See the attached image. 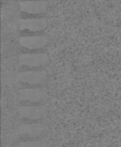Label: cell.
<instances>
[{"label": "cell", "mask_w": 121, "mask_h": 147, "mask_svg": "<svg viewBox=\"0 0 121 147\" xmlns=\"http://www.w3.org/2000/svg\"><path fill=\"white\" fill-rule=\"evenodd\" d=\"M47 93L43 89L26 88L19 92V100L21 102H42L47 99Z\"/></svg>", "instance_id": "obj_3"}, {"label": "cell", "mask_w": 121, "mask_h": 147, "mask_svg": "<svg viewBox=\"0 0 121 147\" xmlns=\"http://www.w3.org/2000/svg\"><path fill=\"white\" fill-rule=\"evenodd\" d=\"M47 79V73L44 71H26L17 76V80L28 84H41Z\"/></svg>", "instance_id": "obj_5"}, {"label": "cell", "mask_w": 121, "mask_h": 147, "mask_svg": "<svg viewBox=\"0 0 121 147\" xmlns=\"http://www.w3.org/2000/svg\"><path fill=\"white\" fill-rule=\"evenodd\" d=\"M47 38L42 36H23L19 38V43L21 46L30 49H42L47 44Z\"/></svg>", "instance_id": "obj_7"}, {"label": "cell", "mask_w": 121, "mask_h": 147, "mask_svg": "<svg viewBox=\"0 0 121 147\" xmlns=\"http://www.w3.org/2000/svg\"><path fill=\"white\" fill-rule=\"evenodd\" d=\"M18 147H47L42 142L37 140H25L19 143Z\"/></svg>", "instance_id": "obj_9"}, {"label": "cell", "mask_w": 121, "mask_h": 147, "mask_svg": "<svg viewBox=\"0 0 121 147\" xmlns=\"http://www.w3.org/2000/svg\"><path fill=\"white\" fill-rule=\"evenodd\" d=\"M49 58L46 54H25L19 56V63L30 67H41L48 63Z\"/></svg>", "instance_id": "obj_4"}, {"label": "cell", "mask_w": 121, "mask_h": 147, "mask_svg": "<svg viewBox=\"0 0 121 147\" xmlns=\"http://www.w3.org/2000/svg\"><path fill=\"white\" fill-rule=\"evenodd\" d=\"M18 113L21 119L35 121L43 119L47 113V110L42 106H25L20 107Z\"/></svg>", "instance_id": "obj_2"}, {"label": "cell", "mask_w": 121, "mask_h": 147, "mask_svg": "<svg viewBox=\"0 0 121 147\" xmlns=\"http://www.w3.org/2000/svg\"><path fill=\"white\" fill-rule=\"evenodd\" d=\"M47 26V21L44 18H28L22 19L19 22L21 30H29L30 31H41Z\"/></svg>", "instance_id": "obj_8"}, {"label": "cell", "mask_w": 121, "mask_h": 147, "mask_svg": "<svg viewBox=\"0 0 121 147\" xmlns=\"http://www.w3.org/2000/svg\"><path fill=\"white\" fill-rule=\"evenodd\" d=\"M46 131V128L42 124L30 123L23 124L17 129V134L23 138L30 140H36L42 138Z\"/></svg>", "instance_id": "obj_1"}, {"label": "cell", "mask_w": 121, "mask_h": 147, "mask_svg": "<svg viewBox=\"0 0 121 147\" xmlns=\"http://www.w3.org/2000/svg\"><path fill=\"white\" fill-rule=\"evenodd\" d=\"M47 2L38 0V1H22L19 3L20 10L30 14L43 13L47 9Z\"/></svg>", "instance_id": "obj_6"}]
</instances>
